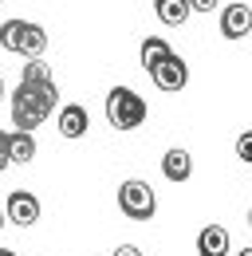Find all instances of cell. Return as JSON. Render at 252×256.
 Instances as JSON below:
<instances>
[{"mask_svg":"<svg viewBox=\"0 0 252 256\" xmlns=\"http://www.w3.org/2000/svg\"><path fill=\"white\" fill-rule=\"evenodd\" d=\"M60 102V87L56 83H24L12 91V126L16 130H36Z\"/></svg>","mask_w":252,"mask_h":256,"instance_id":"1","label":"cell"},{"mask_svg":"<svg viewBox=\"0 0 252 256\" xmlns=\"http://www.w3.org/2000/svg\"><path fill=\"white\" fill-rule=\"evenodd\" d=\"M0 48L20 56V60H40L48 52V32L32 20H4L0 24Z\"/></svg>","mask_w":252,"mask_h":256,"instance_id":"2","label":"cell"},{"mask_svg":"<svg viewBox=\"0 0 252 256\" xmlns=\"http://www.w3.org/2000/svg\"><path fill=\"white\" fill-rule=\"evenodd\" d=\"M106 122L114 130H138L146 122V98L130 87H110L106 95Z\"/></svg>","mask_w":252,"mask_h":256,"instance_id":"3","label":"cell"},{"mask_svg":"<svg viewBox=\"0 0 252 256\" xmlns=\"http://www.w3.org/2000/svg\"><path fill=\"white\" fill-rule=\"evenodd\" d=\"M118 209H122L130 221H150L158 213V197L142 178H130V182L118 186Z\"/></svg>","mask_w":252,"mask_h":256,"instance_id":"4","label":"cell"},{"mask_svg":"<svg viewBox=\"0 0 252 256\" xmlns=\"http://www.w3.org/2000/svg\"><path fill=\"white\" fill-rule=\"evenodd\" d=\"M4 209H8V221L20 224V228H32V224L40 221V213H44V209H40V197L28 193V190H12Z\"/></svg>","mask_w":252,"mask_h":256,"instance_id":"5","label":"cell"},{"mask_svg":"<svg viewBox=\"0 0 252 256\" xmlns=\"http://www.w3.org/2000/svg\"><path fill=\"white\" fill-rule=\"evenodd\" d=\"M150 79H154L158 91L174 95V91H186V83H189V67H186V60H182V56H170V60L158 67Z\"/></svg>","mask_w":252,"mask_h":256,"instance_id":"6","label":"cell"},{"mask_svg":"<svg viewBox=\"0 0 252 256\" xmlns=\"http://www.w3.org/2000/svg\"><path fill=\"white\" fill-rule=\"evenodd\" d=\"M252 32V8L248 4H224L220 8V36L224 40H244Z\"/></svg>","mask_w":252,"mask_h":256,"instance_id":"7","label":"cell"},{"mask_svg":"<svg viewBox=\"0 0 252 256\" xmlns=\"http://www.w3.org/2000/svg\"><path fill=\"white\" fill-rule=\"evenodd\" d=\"M232 240H228V228L224 224H205L197 232V252L201 256H228Z\"/></svg>","mask_w":252,"mask_h":256,"instance_id":"8","label":"cell"},{"mask_svg":"<svg viewBox=\"0 0 252 256\" xmlns=\"http://www.w3.org/2000/svg\"><path fill=\"white\" fill-rule=\"evenodd\" d=\"M91 126V114H87V106H79V102H67L60 106V134L63 138H83Z\"/></svg>","mask_w":252,"mask_h":256,"instance_id":"9","label":"cell"},{"mask_svg":"<svg viewBox=\"0 0 252 256\" xmlns=\"http://www.w3.org/2000/svg\"><path fill=\"white\" fill-rule=\"evenodd\" d=\"M162 174L170 178V182H189V174H193V154L182 150V146H174V150H166L162 154Z\"/></svg>","mask_w":252,"mask_h":256,"instance_id":"10","label":"cell"},{"mask_svg":"<svg viewBox=\"0 0 252 256\" xmlns=\"http://www.w3.org/2000/svg\"><path fill=\"white\" fill-rule=\"evenodd\" d=\"M138 56H142V67H146V75H154L158 67L166 64L170 56H174V48L162 40V36H146L142 40V48H138Z\"/></svg>","mask_w":252,"mask_h":256,"instance_id":"11","label":"cell"},{"mask_svg":"<svg viewBox=\"0 0 252 256\" xmlns=\"http://www.w3.org/2000/svg\"><path fill=\"white\" fill-rule=\"evenodd\" d=\"M189 12H193V4H189V0H154V16L166 24V28H178V24H186Z\"/></svg>","mask_w":252,"mask_h":256,"instance_id":"12","label":"cell"},{"mask_svg":"<svg viewBox=\"0 0 252 256\" xmlns=\"http://www.w3.org/2000/svg\"><path fill=\"white\" fill-rule=\"evenodd\" d=\"M36 158V134L32 130H12V162L28 166Z\"/></svg>","mask_w":252,"mask_h":256,"instance_id":"13","label":"cell"},{"mask_svg":"<svg viewBox=\"0 0 252 256\" xmlns=\"http://www.w3.org/2000/svg\"><path fill=\"white\" fill-rule=\"evenodd\" d=\"M20 79H24V83H56V79H52V64H44V56H40V60H24Z\"/></svg>","mask_w":252,"mask_h":256,"instance_id":"14","label":"cell"},{"mask_svg":"<svg viewBox=\"0 0 252 256\" xmlns=\"http://www.w3.org/2000/svg\"><path fill=\"white\" fill-rule=\"evenodd\" d=\"M12 166V130H0V174Z\"/></svg>","mask_w":252,"mask_h":256,"instance_id":"15","label":"cell"},{"mask_svg":"<svg viewBox=\"0 0 252 256\" xmlns=\"http://www.w3.org/2000/svg\"><path fill=\"white\" fill-rule=\"evenodd\" d=\"M236 158H240V162H248V166H252V126L244 130L240 138H236Z\"/></svg>","mask_w":252,"mask_h":256,"instance_id":"16","label":"cell"},{"mask_svg":"<svg viewBox=\"0 0 252 256\" xmlns=\"http://www.w3.org/2000/svg\"><path fill=\"white\" fill-rule=\"evenodd\" d=\"M193 4V12H213L217 8V0H189Z\"/></svg>","mask_w":252,"mask_h":256,"instance_id":"17","label":"cell"},{"mask_svg":"<svg viewBox=\"0 0 252 256\" xmlns=\"http://www.w3.org/2000/svg\"><path fill=\"white\" fill-rule=\"evenodd\" d=\"M114 256H142V252H138L134 244H118V248H114Z\"/></svg>","mask_w":252,"mask_h":256,"instance_id":"18","label":"cell"},{"mask_svg":"<svg viewBox=\"0 0 252 256\" xmlns=\"http://www.w3.org/2000/svg\"><path fill=\"white\" fill-rule=\"evenodd\" d=\"M8 98V87H4V75H0V102Z\"/></svg>","mask_w":252,"mask_h":256,"instance_id":"19","label":"cell"},{"mask_svg":"<svg viewBox=\"0 0 252 256\" xmlns=\"http://www.w3.org/2000/svg\"><path fill=\"white\" fill-rule=\"evenodd\" d=\"M4 224H8V209H0V228H4Z\"/></svg>","mask_w":252,"mask_h":256,"instance_id":"20","label":"cell"},{"mask_svg":"<svg viewBox=\"0 0 252 256\" xmlns=\"http://www.w3.org/2000/svg\"><path fill=\"white\" fill-rule=\"evenodd\" d=\"M0 256H16V252H12V248H0Z\"/></svg>","mask_w":252,"mask_h":256,"instance_id":"21","label":"cell"},{"mask_svg":"<svg viewBox=\"0 0 252 256\" xmlns=\"http://www.w3.org/2000/svg\"><path fill=\"white\" fill-rule=\"evenodd\" d=\"M236 256H252V248H240V252H236Z\"/></svg>","mask_w":252,"mask_h":256,"instance_id":"22","label":"cell"},{"mask_svg":"<svg viewBox=\"0 0 252 256\" xmlns=\"http://www.w3.org/2000/svg\"><path fill=\"white\" fill-rule=\"evenodd\" d=\"M248 228H252V209H248Z\"/></svg>","mask_w":252,"mask_h":256,"instance_id":"23","label":"cell"},{"mask_svg":"<svg viewBox=\"0 0 252 256\" xmlns=\"http://www.w3.org/2000/svg\"><path fill=\"white\" fill-rule=\"evenodd\" d=\"M0 4H4V0H0Z\"/></svg>","mask_w":252,"mask_h":256,"instance_id":"24","label":"cell"}]
</instances>
